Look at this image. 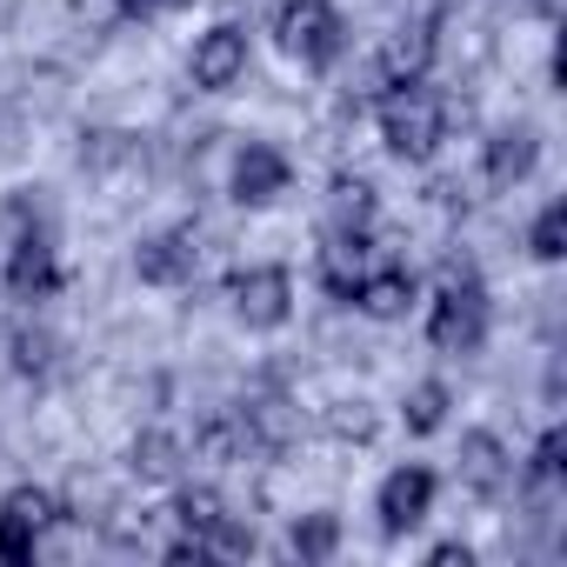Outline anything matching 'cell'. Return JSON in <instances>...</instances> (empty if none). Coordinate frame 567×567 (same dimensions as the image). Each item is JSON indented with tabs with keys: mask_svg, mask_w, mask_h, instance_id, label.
I'll return each mask as SVG.
<instances>
[{
	"mask_svg": "<svg viewBox=\"0 0 567 567\" xmlns=\"http://www.w3.org/2000/svg\"><path fill=\"white\" fill-rule=\"evenodd\" d=\"M487 280L474 260H447L434 280V301H427V348L434 354H481L487 341Z\"/></svg>",
	"mask_w": 567,
	"mask_h": 567,
	"instance_id": "1",
	"label": "cell"
},
{
	"mask_svg": "<svg viewBox=\"0 0 567 567\" xmlns=\"http://www.w3.org/2000/svg\"><path fill=\"white\" fill-rule=\"evenodd\" d=\"M381 141L394 161H427L441 141H447V94L427 87V81H408V87H381Z\"/></svg>",
	"mask_w": 567,
	"mask_h": 567,
	"instance_id": "2",
	"label": "cell"
},
{
	"mask_svg": "<svg viewBox=\"0 0 567 567\" xmlns=\"http://www.w3.org/2000/svg\"><path fill=\"white\" fill-rule=\"evenodd\" d=\"M274 41H280V54L301 61L308 74H328V68L348 54V21H341L334 0H280Z\"/></svg>",
	"mask_w": 567,
	"mask_h": 567,
	"instance_id": "3",
	"label": "cell"
},
{
	"mask_svg": "<svg viewBox=\"0 0 567 567\" xmlns=\"http://www.w3.org/2000/svg\"><path fill=\"white\" fill-rule=\"evenodd\" d=\"M227 308H234V321H240V328H254V334L280 328V321L295 315V274L280 267V260L234 267V274H227Z\"/></svg>",
	"mask_w": 567,
	"mask_h": 567,
	"instance_id": "4",
	"label": "cell"
},
{
	"mask_svg": "<svg viewBox=\"0 0 567 567\" xmlns=\"http://www.w3.org/2000/svg\"><path fill=\"white\" fill-rule=\"evenodd\" d=\"M54 520H61V501H54L48 487H34V481L8 487V494H0V560H8V567H28V560L41 554V540H48Z\"/></svg>",
	"mask_w": 567,
	"mask_h": 567,
	"instance_id": "5",
	"label": "cell"
},
{
	"mask_svg": "<svg viewBox=\"0 0 567 567\" xmlns=\"http://www.w3.org/2000/svg\"><path fill=\"white\" fill-rule=\"evenodd\" d=\"M167 514L181 520V534H187V540H200V547H207V560H214V554H254V527H240L214 487H181Z\"/></svg>",
	"mask_w": 567,
	"mask_h": 567,
	"instance_id": "6",
	"label": "cell"
},
{
	"mask_svg": "<svg viewBox=\"0 0 567 567\" xmlns=\"http://www.w3.org/2000/svg\"><path fill=\"white\" fill-rule=\"evenodd\" d=\"M61 288V267H54V234L48 220H21L14 247H8V295L14 301H48Z\"/></svg>",
	"mask_w": 567,
	"mask_h": 567,
	"instance_id": "7",
	"label": "cell"
},
{
	"mask_svg": "<svg viewBox=\"0 0 567 567\" xmlns=\"http://www.w3.org/2000/svg\"><path fill=\"white\" fill-rule=\"evenodd\" d=\"M187 74H194L200 94H227V87H240V74H247V28H240V21H214V28L194 41Z\"/></svg>",
	"mask_w": 567,
	"mask_h": 567,
	"instance_id": "8",
	"label": "cell"
},
{
	"mask_svg": "<svg viewBox=\"0 0 567 567\" xmlns=\"http://www.w3.org/2000/svg\"><path fill=\"white\" fill-rule=\"evenodd\" d=\"M288 181H295V167H288V154H280L274 141H247V147L234 154V167H227V194H234L240 207L280 200V194H288Z\"/></svg>",
	"mask_w": 567,
	"mask_h": 567,
	"instance_id": "9",
	"label": "cell"
},
{
	"mask_svg": "<svg viewBox=\"0 0 567 567\" xmlns=\"http://www.w3.org/2000/svg\"><path fill=\"white\" fill-rule=\"evenodd\" d=\"M194 267H200V227H161L134 247V274L147 288H181V280H194Z\"/></svg>",
	"mask_w": 567,
	"mask_h": 567,
	"instance_id": "10",
	"label": "cell"
},
{
	"mask_svg": "<svg viewBox=\"0 0 567 567\" xmlns=\"http://www.w3.org/2000/svg\"><path fill=\"white\" fill-rule=\"evenodd\" d=\"M427 507H434V467H421V461L394 467V474L381 481V494H374L381 534H408V527H421V520H427Z\"/></svg>",
	"mask_w": 567,
	"mask_h": 567,
	"instance_id": "11",
	"label": "cell"
},
{
	"mask_svg": "<svg viewBox=\"0 0 567 567\" xmlns=\"http://www.w3.org/2000/svg\"><path fill=\"white\" fill-rule=\"evenodd\" d=\"M368 267H374V234H361V227H328L321 234V288L334 301H354Z\"/></svg>",
	"mask_w": 567,
	"mask_h": 567,
	"instance_id": "12",
	"label": "cell"
},
{
	"mask_svg": "<svg viewBox=\"0 0 567 567\" xmlns=\"http://www.w3.org/2000/svg\"><path fill=\"white\" fill-rule=\"evenodd\" d=\"M534 167H540V127L507 121V127H494V134L481 141V174H487V187H520Z\"/></svg>",
	"mask_w": 567,
	"mask_h": 567,
	"instance_id": "13",
	"label": "cell"
},
{
	"mask_svg": "<svg viewBox=\"0 0 567 567\" xmlns=\"http://www.w3.org/2000/svg\"><path fill=\"white\" fill-rule=\"evenodd\" d=\"M414 301H421L414 267L388 260V267H368V280L354 288V301H348V308H361L368 321H408V308H414Z\"/></svg>",
	"mask_w": 567,
	"mask_h": 567,
	"instance_id": "14",
	"label": "cell"
},
{
	"mask_svg": "<svg viewBox=\"0 0 567 567\" xmlns=\"http://www.w3.org/2000/svg\"><path fill=\"white\" fill-rule=\"evenodd\" d=\"M427 68H434V21H414V28L388 34V48L374 61V81L381 87H408V81H427Z\"/></svg>",
	"mask_w": 567,
	"mask_h": 567,
	"instance_id": "15",
	"label": "cell"
},
{
	"mask_svg": "<svg viewBox=\"0 0 567 567\" xmlns=\"http://www.w3.org/2000/svg\"><path fill=\"white\" fill-rule=\"evenodd\" d=\"M454 474H461L467 494H501V487L514 481V461H507L501 434L474 427V434H461V461H454Z\"/></svg>",
	"mask_w": 567,
	"mask_h": 567,
	"instance_id": "16",
	"label": "cell"
},
{
	"mask_svg": "<svg viewBox=\"0 0 567 567\" xmlns=\"http://www.w3.org/2000/svg\"><path fill=\"white\" fill-rule=\"evenodd\" d=\"M234 414H240V427H247V447H288L295 427H301L295 408L280 401V394H254V401H240Z\"/></svg>",
	"mask_w": 567,
	"mask_h": 567,
	"instance_id": "17",
	"label": "cell"
},
{
	"mask_svg": "<svg viewBox=\"0 0 567 567\" xmlns=\"http://www.w3.org/2000/svg\"><path fill=\"white\" fill-rule=\"evenodd\" d=\"M447 408H454V388L447 381H414L408 401H401V421H408V434H441L447 427Z\"/></svg>",
	"mask_w": 567,
	"mask_h": 567,
	"instance_id": "18",
	"label": "cell"
},
{
	"mask_svg": "<svg viewBox=\"0 0 567 567\" xmlns=\"http://www.w3.org/2000/svg\"><path fill=\"white\" fill-rule=\"evenodd\" d=\"M374 214H381L374 187H368L361 174H341V181H334V220H328V227H361V234H374Z\"/></svg>",
	"mask_w": 567,
	"mask_h": 567,
	"instance_id": "19",
	"label": "cell"
},
{
	"mask_svg": "<svg viewBox=\"0 0 567 567\" xmlns=\"http://www.w3.org/2000/svg\"><path fill=\"white\" fill-rule=\"evenodd\" d=\"M127 467H134L141 481H174V474H181V441H174V434H141V441L127 447Z\"/></svg>",
	"mask_w": 567,
	"mask_h": 567,
	"instance_id": "20",
	"label": "cell"
},
{
	"mask_svg": "<svg viewBox=\"0 0 567 567\" xmlns=\"http://www.w3.org/2000/svg\"><path fill=\"white\" fill-rule=\"evenodd\" d=\"M567 427H547L540 441H534V454H527V494H554L560 487V474H567Z\"/></svg>",
	"mask_w": 567,
	"mask_h": 567,
	"instance_id": "21",
	"label": "cell"
},
{
	"mask_svg": "<svg viewBox=\"0 0 567 567\" xmlns=\"http://www.w3.org/2000/svg\"><path fill=\"white\" fill-rule=\"evenodd\" d=\"M288 547L301 554V560H334V547H341V514H301L295 520V534H288Z\"/></svg>",
	"mask_w": 567,
	"mask_h": 567,
	"instance_id": "22",
	"label": "cell"
},
{
	"mask_svg": "<svg viewBox=\"0 0 567 567\" xmlns=\"http://www.w3.org/2000/svg\"><path fill=\"white\" fill-rule=\"evenodd\" d=\"M527 254H534V260H560V254H567V200H547V207L534 214Z\"/></svg>",
	"mask_w": 567,
	"mask_h": 567,
	"instance_id": "23",
	"label": "cell"
},
{
	"mask_svg": "<svg viewBox=\"0 0 567 567\" xmlns=\"http://www.w3.org/2000/svg\"><path fill=\"white\" fill-rule=\"evenodd\" d=\"M54 354H61V341H54L48 328H21V334H14V368H21V374H48Z\"/></svg>",
	"mask_w": 567,
	"mask_h": 567,
	"instance_id": "24",
	"label": "cell"
},
{
	"mask_svg": "<svg viewBox=\"0 0 567 567\" xmlns=\"http://www.w3.org/2000/svg\"><path fill=\"white\" fill-rule=\"evenodd\" d=\"M427 560H434V567H467V560H474V547H467V540H441Z\"/></svg>",
	"mask_w": 567,
	"mask_h": 567,
	"instance_id": "25",
	"label": "cell"
},
{
	"mask_svg": "<svg viewBox=\"0 0 567 567\" xmlns=\"http://www.w3.org/2000/svg\"><path fill=\"white\" fill-rule=\"evenodd\" d=\"M114 8H121L127 21H154L161 8H174V0H114Z\"/></svg>",
	"mask_w": 567,
	"mask_h": 567,
	"instance_id": "26",
	"label": "cell"
}]
</instances>
